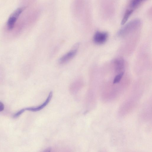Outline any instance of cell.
Returning a JSON list of instances; mask_svg holds the SVG:
<instances>
[{
	"instance_id": "6da1fadb",
	"label": "cell",
	"mask_w": 152,
	"mask_h": 152,
	"mask_svg": "<svg viewBox=\"0 0 152 152\" xmlns=\"http://www.w3.org/2000/svg\"><path fill=\"white\" fill-rule=\"evenodd\" d=\"M141 24L140 20L135 19L127 24L120 30L118 34L121 35H125L138 28Z\"/></svg>"
},
{
	"instance_id": "7a4b0ae2",
	"label": "cell",
	"mask_w": 152,
	"mask_h": 152,
	"mask_svg": "<svg viewBox=\"0 0 152 152\" xmlns=\"http://www.w3.org/2000/svg\"><path fill=\"white\" fill-rule=\"evenodd\" d=\"M23 10L22 8H18L10 16L7 22V26L9 30H11L13 28L17 19L22 12Z\"/></svg>"
},
{
	"instance_id": "3957f363",
	"label": "cell",
	"mask_w": 152,
	"mask_h": 152,
	"mask_svg": "<svg viewBox=\"0 0 152 152\" xmlns=\"http://www.w3.org/2000/svg\"><path fill=\"white\" fill-rule=\"evenodd\" d=\"M108 37V34L107 32L97 31L94 35L93 41L96 44H102L106 41Z\"/></svg>"
},
{
	"instance_id": "277c9868",
	"label": "cell",
	"mask_w": 152,
	"mask_h": 152,
	"mask_svg": "<svg viewBox=\"0 0 152 152\" xmlns=\"http://www.w3.org/2000/svg\"><path fill=\"white\" fill-rule=\"evenodd\" d=\"M53 95L52 91H51L45 101L40 105L37 107H30L24 108L25 110H28L30 111L36 112L42 110L48 104L52 98Z\"/></svg>"
},
{
	"instance_id": "5b68a950",
	"label": "cell",
	"mask_w": 152,
	"mask_h": 152,
	"mask_svg": "<svg viewBox=\"0 0 152 152\" xmlns=\"http://www.w3.org/2000/svg\"><path fill=\"white\" fill-rule=\"evenodd\" d=\"M77 50L76 49L71 50L65 54L59 60L60 64L66 63L72 58L76 54Z\"/></svg>"
},
{
	"instance_id": "8992f818",
	"label": "cell",
	"mask_w": 152,
	"mask_h": 152,
	"mask_svg": "<svg viewBox=\"0 0 152 152\" xmlns=\"http://www.w3.org/2000/svg\"><path fill=\"white\" fill-rule=\"evenodd\" d=\"M124 61L122 58H118L115 60V65L117 72H121L124 68Z\"/></svg>"
},
{
	"instance_id": "52a82bcc",
	"label": "cell",
	"mask_w": 152,
	"mask_h": 152,
	"mask_svg": "<svg viewBox=\"0 0 152 152\" xmlns=\"http://www.w3.org/2000/svg\"><path fill=\"white\" fill-rule=\"evenodd\" d=\"M133 12V10L132 9L128 10L126 11L121 21V25H123L126 23Z\"/></svg>"
},
{
	"instance_id": "ba28073f",
	"label": "cell",
	"mask_w": 152,
	"mask_h": 152,
	"mask_svg": "<svg viewBox=\"0 0 152 152\" xmlns=\"http://www.w3.org/2000/svg\"><path fill=\"white\" fill-rule=\"evenodd\" d=\"M145 0H131L130 6L132 8H135Z\"/></svg>"
},
{
	"instance_id": "9c48e42d",
	"label": "cell",
	"mask_w": 152,
	"mask_h": 152,
	"mask_svg": "<svg viewBox=\"0 0 152 152\" xmlns=\"http://www.w3.org/2000/svg\"><path fill=\"white\" fill-rule=\"evenodd\" d=\"M124 74V72H122L117 75L115 77L113 80V84L118 83L121 80Z\"/></svg>"
},
{
	"instance_id": "30bf717a",
	"label": "cell",
	"mask_w": 152,
	"mask_h": 152,
	"mask_svg": "<svg viewBox=\"0 0 152 152\" xmlns=\"http://www.w3.org/2000/svg\"><path fill=\"white\" fill-rule=\"evenodd\" d=\"M25 111L24 108L23 109L19 111H18L17 113H15L13 116V117L16 118L19 116L21 114Z\"/></svg>"
},
{
	"instance_id": "8fae6325",
	"label": "cell",
	"mask_w": 152,
	"mask_h": 152,
	"mask_svg": "<svg viewBox=\"0 0 152 152\" xmlns=\"http://www.w3.org/2000/svg\"><path fill=\"white\" fill-rule=\"evenodd\" d=\"M4 108V105L3 103L0 102V111H2Z\"/></svg>"
}]
</instances>
